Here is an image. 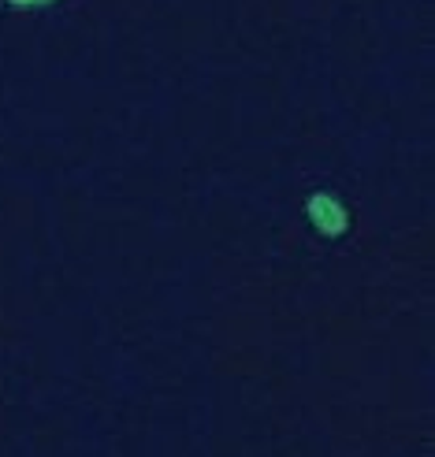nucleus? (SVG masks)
<instances>
[{"mask_svg":"<svg viewBox=\"0 0 435 457\" xmlns=\"http://www.w3.org/2000/svg\"><path fill=\"white\" fill-rule=\"evenodd\" d=\"M305 212L313 220V227L320 235H328V238H339V235H347V227H350V212H347V204H342L335 194H313L309 204H305Z\"/></svg>","mask_w":435,"mask_h":457,"instance_id":"f257e3e1","label":"nucleus"},{"mask_svg":"<svg viewBox=\"0 0 435 457\" xmlns=\"http://www.w3.org/2000/svg\"><path fill=\"white\" fill-rule=\"evenodd\" d=\"M12 8H49V4H56V0H8Z\"/></svg>","mask_w":435,"mask_h":457,"instance_id":"f03ea898","label":"nucleus"}]
</instances>
